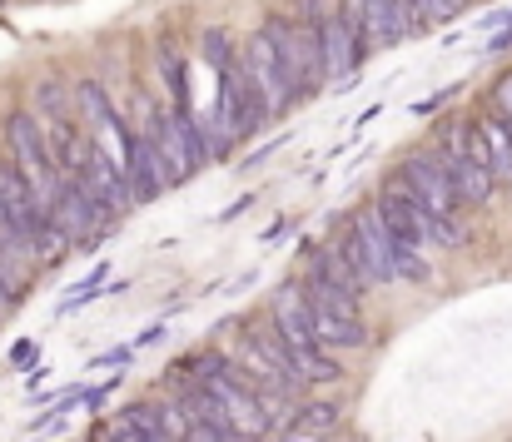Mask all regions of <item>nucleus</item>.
Here are the masks:
<instances>
[{
  "label": "nucleus",
  "mask_w": 512,
  "mask_h": 442,
  "mask_svg": "<svg viewBox=\"0 0 512 442\" xmlns=\"http://www.w3.org/2000/svg\"><path fill=\"white\" fill-rule=\"evenodd\" d=\"M388 239H393V259H398V279H428V259H423V244H428V214L408 184V174H388L378 184V199H373Z\"/></svg>",
  "instance_id": "f257e3e1"
},
{
  "label": "nucleus",
  "mask_w": 512,
  "mask_h": 442,
  "mask_svg": "<svg viewBox=\"0 0 512 442\" xmlns=\"http://www.w3.org/2000/svg\"><path fill=\"white\" fill-rule=\"evenodd\" d=\"M403 174H408V184H413V194H418V204H423V214H428V239H433V244H458V239H463V229H458L463 194H458V184H453L448 159H443L438 149H413V154L403 159Z\"/></svg>",
  "instance_id": "f03ea898"
},
{
  "label": "nucleus",
  "mask_w": 512,
  "mask_h": 442,
  "mask_svg": "<svg viewBox=\"0 0 512 442\" xmlns=\"http://www.w3.org/2000/svg\"><path fill=\"white\" fill-rule=\"evenodd\" d=\"M5 140H10V164H15L20 179L30 184L35 204L50 214L55 199H60V189H65V179H70L65 164H60V154H55V145H50V135L35 125V115H10Z\"/></svg>",
  "instance_id": "7ed1b4c3"
},
{
  "label": "nucleus",
  "mask_w": 512,
  "mask_h": 442,
  "mask_svg": "<svg viewBox=\"0 0 512 442\" xmlns=\"http://www.w3.org/2000/svg\"><path fill=\"white\" fill-rule=\"evenodd\" d=\"M334 249L343 254V264L363 279V289H373V284H393V279H398L393 239H388V229H383V219H378L373 204L353 209V219L343 224V234H339Z\"/></svg>",
  "instance_id": "20e7f679"
},
{
  "label": "nucleus",
  "mask_w": 512,
  "mask_h": 442,
  "mask_svg": "<svg viewBox=\"0 0 512 442\" xmlns=\"http://www.w3.org/2000/svg\"><path fill=\"white\" fill-rule=\"evenodd\" d=\"M244 60V75H249V85L264 95V105H269V115H284L294 100H299V90H294V75H289V65H284V50L274 45V35L259 25L249 40H244V50H239Z\"/></svg>",
  "instance_id": "39448f33"
},
{
  "label": "nucleus",
  "mask_w": 512,
  "mask_h": 442,
  "mask_svg": "<svg viewBox=\"0 0 512 442\" xmlns=\"http://www.w3.org/2000/svg\"><path fill=\"white\" fill-rule=\"evenodd\" d=\"M368 25H363V5L358 0H339L324 20V60H329V80H343L363 65L368 55Z\"/></svg>",
  "instance_id": "423d86ee"
},
{
  "label": "nucleus",
  "mask_w": 512,
  "mask_h": 442,
  "mask_svg": "<svg viewBox=\"0 0 512 442\" xmlns=\"http://www.w3.org/2000/svg\"><path fill=\"white\" fill-rule=\"evenodd\" d=\"M75 110H80V130L95 140V145L105 149L120 169H130V149H135V135L120 125V115H115V105L105 100V90L100 85H80L75 90Z\"/></svg>",
  "instance_id": "0eeeda50"
},
{
  "label": "nucleus",
  "mask_w": 512,
  "mask_h": 442,
  "mask_svg": "<svg viewBox=\"0 0 512 442\" xmlns=\"http://www.w3.org/2000/svg\"><path fill=\"white\" fill-rule=\"evenodd\" d=\"M50 219H55V229H60L70 244H90V239H100V234L110 229L115 214H110V209H105L80 179H65V189H60Z\"/></svg>",
  "instance_id": "6e6552de"
},
{
  "label": "nucleus",
  "mask_w": 512,
  "mask_h": 442,
  "mask_svg": "<svg viewBox=\"0 0 512 442\" xmlns=\"http://www.w3.org/2000/svg\"><path fill=\"white\" fill-rule=\"evenodd\" d=\"M70 179H80L110 214H120V209H130L135 204V194H130V179H125V169L105 154V149L95 145L90 135H85V149H80V159L70 164Z\"/></svg>",
  "instance_id": "1a4fd4ad"
},
{
  "label": "nucleus",
  "mask_w": 512,
  "mask_h": 442,
  "mask_svg": "<svg viewBox=\"0 0 512 442\" xmlns=\"http://www.w3.org/2000/svg\"><path fill=\"white\" fill-rule=\"evenodd\" d=\"M269 318H274V328L284 333V343L294 348V358L309 353V348H324L319 333H314V308H309L304 284H279L274 298H269Z\"/></svg>",
  "instance_id": "9d476101"
},
{
  "label": "nucleus",
  "mask_w": 512,
  "mask_h": 442,
  "mask_svg": "<svg viewBox=\"0 0 512 442\" xmlns=\"http://www.w3.org/2000/svg\"><path fill=\"white\" fill-rule=\"evenodd\" d=\"M468 154L478 164H488L498 174V184H512V120H503L498 110L493 115H478L468 125Z\"/></svg>",
  "instance_id": "9b49d317"
},
{
  "label": "nucleus",
  "mask_w": 512,
  "mask_h": 442,
  "mask_svg": "<svg viewBox=\"0 0 512 442\" xmlns=\"http://www.w3.org/2000/svg\"><path fill=\"white\" fill-rule=\"evenodd\" d=\"M363 5V25H368V45L373 50H393L418 30V0H358Z\"/></svg>",
  "instance_id": "f8f14e48"
},
{
  "label": "nucleus",
  "mask_w": 512,
  "mask_h": 442,
  "mask_svg": "<svg viewBox=\"0 0 512 442\" xmlns=\"http://www.w3.org/2000/svg\"><path fill=\"white\" fill-rule=\"evenodd\" d=\"M0 209H5V219L15 224V234L25 239V249H30V239L50 224V214L35 204V194H30V184L20 179L15 164H0Z\"/></svg>",
  "instance_id": "ddd939ff"
},
{
  "label": "nucleus",
  "mask_w": 512,
  "mask_h": 442,
  "mask_svg": "<svg viewBox=\"0 0 512 442\" xmlns=\"http://www.w3.org/2000/svg\"><path fill=\"white\" fill-rule=\"evenodd\" d=\"M125 179H130L135 204H150V199H160V194H165L170 169H165L160 149L150 145V135H135V149H130V169H125Z\"/></svg>",
  "instance_id": "4468645a"
},
{
  "label": "nucleus",
  "mask_w": 512,
  "mask_h": 442,
  "mask_svg": "<svg viewBox=\"0 0 512 442\" xmlns=\"http://www.w3.org/2000/svg\"><path fill=\"white\" fill-rule=\"evenodd\" d=\"M343 423V403H324V398H314V403H299L294 408V428H304V433H319V438H329L334 428Z\"/></svg>",
  "instance_id": "2eb2a0df"
},
{
  "label": "nucleus",
  "mask_w": 512,
  "mask_h": 442,
  "mask_svg": "<svg viewBox=\"0 0 512 442\" xmlns=\"http://www.w3.org/2000/svg\"><path fill=\"white\" fill-rule=\"evenodd\" d=\"M65 249H70V239L55 229V219H50V224H45V229L30 239V254H40V259H50V264H55V259H65Z\"/></svg>",
  "instance_id": "dca6fc26"
},
{
  "label": "nucleus",
  "mask_w": 512,
  "mask_h": 442,
  "mask_svg": "<svg viewBox=\"0 0 512 442\" xmlns=\"http://www.w3.org/2000/svg\"><path fill=\"white\" fill-rule=\"evenodd\" d=\"M100 289H105V264H100V269H95L90 279H80V284H75L70 294L60 298V313H75L80 303H90V298H100Z\"/></svg>",
  "instance_id": "f3484780"
},
{
  "label": "nucleus",
  "mask_w": 512,
  "mask_h": 442,
  "mask_svg": "<svg viewBox=\"0 0 512 442\" xmlns=\"http://www.w3.org/2000/svg\"><path fill=\"white\" fill-rule=\"evenodd\" d=\"M204 55H209V65L224 75V70H234V50H229V35L224 30H209L204 35Z\"/></svg>",
  "instance_id": "a211bd4d"
},
{
  "label": "nucleus",
  "mask_w": 512,
  "mask_h": 442,
  "mask_svg": "<svg viewBox=\"0 0 512 442\" xmlns=\"http://www.w3.org/2000/svg\"><path fill=\"white\" fill-rule=\"evenodd\" d=\"M493 110H498L503 120H512V70L498 80V85H493Z\"/></svg>",
  "instance_id": "6ab92c4d"
},
{
  "label": "nucleus",
  "mask_w": 512,
  "mask_h": 442,
  "mask_svg": "<svg viewBox=\"0 0 512 442\" xmlns=\"http://www.w3.org/2000/svg\"><path fill=\"white\" fill-rule=\"evenodd\" d=\"M135 353H140V348H135V343H125V348H110V353H100L90 368H115V363H130Z\"/></svg>",
  "instance_id": "aec40b11"
},
{
  "label": "nucleus",
  "mask_w": 512,
  "mask_h": 442,
  "mask_svg": "<svg viewBox=\"0 0 512 442\" xmlns=\"http://www.w3.org/2000/svg\"><path fill=\"white\" fill-rule=\"evenodd\" d=\"M110 388H115V383H105V388H80V408H90V413H95V408L110 398Z\"/></svg>",
  "instance_id": "412c9836"
},
{
  "label": "nucleus",
  "mask_w": 512,
  "mask_h": 442,
  "mask_svg": "<svg viewBox=\"0 0 512 442\" xmlns=\"http://www.w3.org/2000/svg\"><path fill=\"white\" fill-rule=\"evenodd\" d=\"M160 338H165V323H150V328L135 338V348H150V343H160Z\"/></svg>",
  "instance_id": "4be33fe9"
},
{
  "label": "nucleus",
  "mask_w": 512,
  "mask_h": 442,
  "mask_svg": "<svg viewBox=\"0 0 512 442\" xmlns=\"http://www.w3.org/2000/svg\"><path fill=\"white\" fill-rule=\"evenodd\" d=\"M279 442H329V438H319V433H304V428H284V433H279Z\"/></svg>",
  "instance_id": "5701e85b"
},
{
  "label": "nucleus",
  "mask_w": 512,
  "mask_h": 442,
  "mask_svg": "<svg viewBox=\"0 0 512 442\" xmlns=\"http://www.w3.org/2000/svg\"><path fill=\"white\" fill-rule=\"evenodd\" d=\"M10 363H15V368H30V363H35V348H30V343H20V348L10 353Z\"/></svg>",
  "instance_id": "b1692460"
},
{
  "label": "nucleus",
  "mask_w": 512,
  "mask_h": 442,
  "mask_svg": "<svg viewBox=\"0 0 512 442\" xmlns=\"http://www.w3.org/2000/svg\"><path fill=\"white\" fill-rule=\"evenodd\" d=\"M508 45H512V25L503 30V35H493V40H488V50H493V55H498V50H508Z\"/></svg>",
  "instance_id": "393cba45"
}]
</instances>
